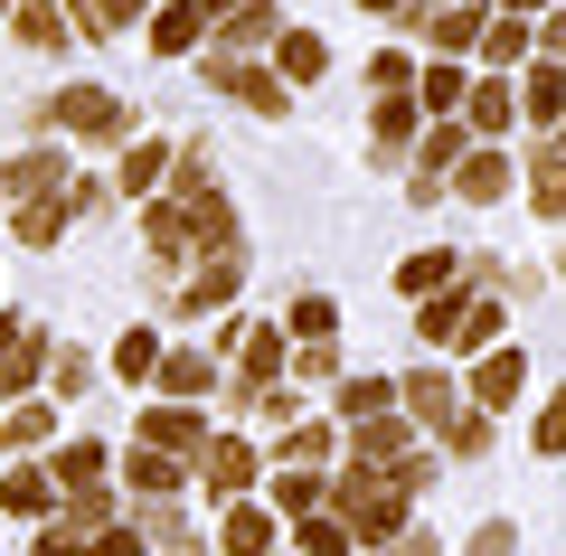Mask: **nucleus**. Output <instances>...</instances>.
Instances as JSON below:
<instances>
[{"label":"nucleus","mask_w":566,"mask_h":556,"mask_svg":"<svg viewBox=\"0 0 566 556\" xmlns=\"http://www.w3.org/2000/svg\"><path fill=\"white\" fill-rule=\"evenodd\" d=\"M463 95H472V76H463V66H453V57H434V66H424V76H416V104H424V114H434V123H453V114H463Z\"/></svg>","instance_id":"b1692460"},{"label":"nucleus","mask_w":566,"mask_h":556,"mask_svg":"<svg viewBox=\"0 0 566 556\" xmlns=\"http://www.w3.org/2000/svg\"><path fill=\"white\" fill-rule=\"evenodd\" d=\"M29 556H95V537H76V528H57V518H48V528H39V547H29Z\"/></svg>","instance_id":"8fccbe9b"},{"label":"nucleus","mask_w":566,"mask_h":556,"mask_svg":"<svg viewBox=\"0 0 566 556\" xmlns=\"http://www.w3.org/2000/svg\"><path fill=\"white\" fill-rule=\"evenodd\" d=\"M293 547H303V556H349L359 537H349V528H340L331 510H312V518H293Z\"/></svg>","instance_id":"58836bf2"},{"label":"nucleus","mask_w":566,"mask_h":556,"mask_svg":"<svg viewBox=\"0 0 566 556\" xmlns=\"http://www.w3.org/2000/svg\"><path fill=\"white\" fill-rule=\"evenodd\" d=\"M255 472H264V453H255L245 434H208V453H199L208 500H245V491H255Z\"/></svg>","instance_id":"0eeeda50"},{"label":"nucleus","mask_w":566,"mask_h":556,"mask_svg":"<svg viewBox=\"0 0 566 556\" xmlns=\"http://www.w3.org/2000/svg\"><path fill=\"white\" fill-rule=\"evenodd\" d=\"M0 434L20 443V453H39V443L57 434V406H48V397H20V406H10V416H0Z\"/></svg>","instance_id":"f704fd0d"},{"label":"nucleus","mask_w":566,"mask_h":556,"mask_svg":"<svg viewBox=\"0 0 566 556\" xmlns=\"http://www.w3.org/2000/svg\"><path fill=\"white\" fill-rule=\"evenodd\" d=\"M283 321H293V339H303V349H312V339H340V302H331V293H303Z\"/></svg>","instance_id":"ea45409f"},{"label":"nucleus","mask_w":566,"mask_h":556,"mask_svg":"<svg viewBox=\"0 0 566 556\" xmlns=\"http://www.w3.org/2000/svg\"><path fill=\"white\" fill-rule=\"evenodd\" d=\"M482 57H491V76H510V66L538 57V29H528V20H491L482 29Z\"/></svg>","instance_id":"a878e982"},{"label":"nucleus","mask_w":566,"mask_h":556,"mask_svg":"<svg viewBox=\"0 0 566 556\" xmlns=\"http://www.w3.org/2000/svg\"><path fill=\"white\" fill-rule=\"evenodd\" d=\"M48 123L76 133V141H133V114H123V95H104V85H57Z\"/></svg>","instance_id":"7ed1b4c3"},{"label":"nucleus","mask_w":566,"mask_h":556,"mask_svg":"<svg viewBox=\"0 0 566 556\" xmlns=\"http://www.w3.org/2000/svg\"><path fill=\"white\" fill-rule=\"evenodd\" d=\"M0 189H10V199H66V160L57 151H10V160H0Z\"/></svg>","instance_id":"4468645a"},{"label":"nucleus","mask_w":566,"mask_h":556,"mask_svg":"<svg viewBox=\"0 0 566 556\" xmlns=\"http://www.w3.org/2000/svg\"><path fill=\"white\" fill-rule=\"evenodd\" d=\"M95 556H142V528H133V518H114V528L95 537Z\"/></svg>","instance_id":"603ef678"},{"label":"nucleus","mask_w":566,"mask_h":556,"mask_svg":"<svg viewBox=\"0 0 566 556\" xmlns=\"http://www.w3.org/2000/svg\"><path fill=\"white\" fill-rule=\"evenodd\" d=\"M133 443H151V453H180V462H199L208 453V416H199V406H151V416H142L133 424Z\"/></svg>","instance_id":"6e6552de"},{"label":"nucleus","mask_w":566,"mask_h":556,"mask_svg":"<svg viewBox=\"0 0 566 556\" xmlns=\"http://www.w3.org/2000/svg\"><path fill=\"white\" fill-rule=\"evenodd\" d=\"M397 416V378H340V424H378Z\"/></svg>","instance_id":"cd10ccee"},{"label":"nucleus","mask_w":566,"mask_h":556,"mask_svg":"<svg viewBox=\"0 0 566 556\" xmlns=\"http://www.w3.org/2000/svg\"><path fill=\"white\" fill-rule=\"evenodd\" d=\"M48 349H57V339L39 331V312H0V387H39Z\"/></svg>","instance_id":"423d86ee"},{"label":"nucleus","mask_w":566,"mask_h":556,"mask_svg":"<svg viewBox=\"0 0 566 556\" xmlns=\"http://www.w3.org/2000/svg\"><path fill=\"white\" fill-rule=\"evenodd\" d=\"M85 10V39H123V29L142 20V10H161V0H76Z\"/></svg>","instance_id":"79ce46f5"},{"label":"nucleus","mask_w":566,"mask_h":556,"mask_svg":"<svg viewBox=\"0 0 566 556\" xmlns=\"http://www.w3.org/2000/svg\"><path fill=\"white\" fill-rule=\"evenodd\" d=\"M274 39H283V10L274 0H245L237 20L208 29V66H255V48H274Z\"/></svg>","instance_id":"39448f33"},{"label":"nucleus","mask_w":566,"mask_h":556,"mask_svg":"<svg viewBox=\"0 0 566 556\" xmlns=\"http://www.w3.org/2000/svg\"><path fill=\"white\" fill-rule=\"evenodd\" d=\"M170 160H180L170 141H133V151H123V199L151 208V199H161V179H170Z\"/></svg>","instance_id":"4be33fe9"},{"label":"nucleus","mask_w":566,"mask_h":556,"mask_svg":"<svg viewBox=\"0 0 566 556\" xmlns=\"http://www.w3.org/2000/svg\"><path fill=\"white\" fill-rule=\"evenodd\" d=\"M208 85H227V95H237L245 114H264V123L283 114V76L274 66H208Z\"/></svg>","instance_id":"6ab92c4d"},{"label":"nucleus","mask_w":566,"mask_h":556,"mask_svg":"<svg viewBox=\"0 0 566 556\" xmlns=\"http://www.w3.org/2000/svg\"><path fill=\"white\" fill-rule=\"evenodd\" d=\"M114 518H123V500H114V491H104V481H95V491H66L57 528H76V537H104V528H114Z\"/></svg>","instance_id":"c85d7f7f"},{"label":"nucleus","mask_w":566,"mask_h":556,"mask_svg":"<svg viewBox=\"0 0 566 556\" xmlns=\"http://www.w3.org/2000/svg\"><path fill=\"white\" fill-rule=\"evenodd\" d=\"M331 462V424H293V434H283V462L274 472H322Z\"/></svg>","instance_id":"37998d69"},{"label":"nucleus","mask_w":566,"mask_h":556,"mask_svg":"<svg viewBox=\"0 0 566 556\" xmlns=\"http://www.w3.org/2000/svg\"><path fill=\"white\" fill-rule=\"evenodd\" d=\"M66 227H76V208H66V199H29L20 218H10V237H20V245H57Z\"/></svg>","instance_id":"473e14b6"},{"label":"nucleus","mask_w":566,"mask_h":556,"mask_svg":"<svg viewBox=\"0 0 566 556\" xmlns=\"http://www.w3.org/2000/svg\"><path fill=\"white\" fill-rule=\"evenodd\" d=\"M322 66H331V48L312 39V29H283V39H274V76H293V85H312V76H322Z\"/></svg>","instance_id":"c756f323"},{"label":"nucleus","mask_w":566,"mask_h":556,"mask_svg":"<svg viewBox=\"0 0 566 556\" xmlns=\"http://www.w3.org/2000/svg\"><path fill=\"white\" fill-rule=\"evenodd\" d=\"M528 208H538V218H566V151L557 141L528 160Z\"/></svg>","instance_id":"2f4dec72"},{"label":"nucleus","mask_w":566,"mask_h":556,"mask_svg":"<svg viewBox=\"0 0 566 556\" xmlns=\"http://www.w3.org/2000/svg\"><path fill=\"white\" fill-rule=\"evenodd\" d=\"M10 29H20V48H66L57 0H20V10H10Z\"/></svg>","instance_id":"4c0bfd02"},{"label":"nucleus","mask_w":566,"mask_h":556,"mask_svg":"<svg viewBox=\"0 0 566 556\" xmlns=\"http://www.w3.org/2000/svg\"><path fill=\"white\" fill-rule=\"evenodd\" d=\"M349 434H359V462H368V472H387V462H406L416 424H406V416H378V424H349Z\"/></svg>","instance_id":"bb28decb"},{"label":"nucleus","mask_w":566,"mask_h":556,"mask_svg":"<svg viewBox=\"0 0 566 556\" xmlns=\"http://www.w3.org/2000/svg\"><path fill=\"white\" fill-rule=\"evenodd\" d=\"M274 537H283L274 510H245V500H227V518H218V547H227V556H274Z\"/></svg>","instance_id":"f3484780"},{"label":"nucleus","mask_w":566,"mask_h":556,"mask_svg":"<svg viewBox=\"0 0 566 556\" xmlns=\"http://www.w3.org/2000/svg\"><path fill=\"white\" fill-rule=\"evenodd\" d=\"M368 85H378V95H406V85H416V66L387 48V57H368Z\"/></svg>","instance_id":"09e8293b"},{"label":"nucleus","mask_w":566,"mask_h":556,"mask_svg":"<svg viewBox=\"0 0 566 556\" xmlns=\"http://www.w3.org/2000/svg\"><path fill=\"white\" fill-rule=\"evenodd\" d=\"M322 500H331L322 472H274V510H283V518H312Z\"/></svg>","instance_id":"a19ab883"},{"label":"nucleus","mask_w":566,"mask_h":556,"mask_svg":"<svg viewBox=\"0 0 566 556\" xmlns=\"http://www.w3.org/2000/svg\"><path fill=\"white\" fill-rule=\"evenodd\" d=\"M406 10H444V0H406Z\"/></svg>","instance_id":"4d7b16f0"},{"label":"nucleus","mask_w":566,"mask_h":556,"mask_svg":"<svg viewBox=\"0 0 566 556\" xmlns=\"http://www.w3.org/2000/svg\"><path fill=\"white\" fill-rule=\"evenodd\" d=\"M208 387H218V368H208V349H161V397H170V406H199Z\"/></svg>","instance_id":"412c9836"},{"label":"nucleus","mask_w":566,"mask_h":556,"mask_svg":"<svg viewBox=\"0 0 566 556\" xmlns=\"http://www.w3.org/2000/svg\"><path fill=\"white\" fill-rule=\"evenodd\" d=\"M528 10H547V0H501V20H528Z\"/></svg>","instance_id":"6e6d98bb"},{"label":"nucleus","mask_w":566,"mask_h":556,"mask_svg":"<svg viewBox=\"0 0 566 556\" xmlns=\"http://www.w3.org/2000/svg\"><path fill=\"white\" fill-rule=\"evenodd\" d=\"M293 378H312V387H340V349H331V339H312V349L293 358Z\"/></svg>","instance_id":"49530a36"},{"label":"nucleus","mask_w":566,"mask_h":556,"mask_svg":"<svg viewBox=\"0 0 566 556\" xmlns=\"http://www.w3.org/2000/svg\"><path fill=\"white\" fill-rule=\"evenodd\" d=\"M520 114L528 123H566V66L557 57H528L520 66Z\"/></svg>","instance_id":"a211bd4d"},{"label":"nucleus","mask_w":566,"mask_h":556,"mask_svg":"<svg viewBox=\"0 0 566 556\" xmlns=\"http://www.w3.org/2000/svg\"><path fill=\"white\" fill-rule=\"evenodd\" d=\"M227 349H237V397L293 378V358H283V331H274V321H237V331H227Z\"/></svg>","instance_id":"20e7f679"},{"label":"nucleus","mask_w":566,"mask_h":556,"mask_svg":"<svg viewBox=\"0 0 566 556\" xmlns=\"http://www.w3.org/2000/svg\"><path fill=\"white\" fill-rule=\"evenodd\" d=\"M463 151H472V133H463V114H453V123H434V133H424V151H416V160H424V170H416V179H406V199H416V208H424V199H434V189H444V179H453V170H463Z\"/></svg>","instance_id":"9d476101"},{"label":"nucleus","mask_w":566,"mask_h":556,"mask_svg":"<svg viewBox=\"0 0 566 556\" xmlns=\"http://www.w3.org/2000/svg\"><path fill=\"white\" fill-rule=\"evenodd\" d=\"M463 312H472V283H463V293H434V302L416 312V339H424L434 358H444L453 339H463Z\"/></svg>","instance_id":"393cba45"},{"label":"nucleus","mask_w":566,"mask_h":556,"mask_svg":"<svg viewBox=\"0 0 566 556\" xmlns=\"http://www.w3.org/2000/svg\"><path fill=\"white\" fill-rule=\"evenodd\" d=\"M510 114H520L510 76H491V85H472V95H463V133H472V141H501V133H510Z\"/></svg>","instance_id":"aec40b11"},{"label":"nucleus","mask_w":566,"mask_h":556,"mask_svg":"<svg viewBox=\"0 0 566 556\" xmlns=\"http://www.w3.org/2000/svg\"><path fill=\"white\" fill-rule=\"evenodd\" d=\"M538 57L566 66V10H547V20H538Z\"/></svg>","instance_id":"864d4df0"},{"label":"nucleus","mask_w":566,"mask_h":556,"mask_svg":"<svg viewBox=\"0 0 566 556\" xmlns=\"http://www.w3.org/2000/svg\"><path fill=\"white\" fill-rule=\"evenodd\" d=\"M397 406H406V424H416V434H453V424H463V378H453L444 358H424V368H406L397 378Z\"/></svg>","instance_id":"f03ea898"},{"label":"nucleus","mask_w":566,"mask_h":556,"mask_svg":"<svg viewBox=\"0 0 566 556\" xmlns=\"http://www.w3.org/2000/svg\"><path fill=\"white\" fill-rule=\"evenodd\" d=\"M416 491H424V462H387V472H368V462H349L340 481H331V500L322 510L340 518L359 547H387V537H406V510H416Z\"/></svg>","instance_id":"f257e3e1"},{"label":"nucleus","mask_w":566,"mask_h":556,"mask_svg":"<svg viewBox=\"0 0 566 556\" xmlns=\"http://www.w3.org/2000/svg\"><path fill=\"white\" fill-rule=\"evenodd\" d=\"M520 387H528V358L501 339V349H482V368L463 378V397L482 406V416H510V406H520Z\"/></svg>","instance_id":"1a4fd4ad"},{"label":"nucleus","mask_w":566,"mask_h":556,"mask_svg":"<svg viewBox=\"0 0 566 556\" xmlns=\"http://www.w3.org/2000/svg\"><path fill=\"white\" fill-rule=\"evenodd\" d=\"M48 472H57V481H66V491H95V481H104V472H114V453H104V443H66V453H57V462H48Z\"/></svg>","instance_id":"e433bc0d"},{"label":"nucleus","mask_w":566,"mask_h":556,"mask_svg":"<svg viewBox=\"0 0 566 556\" xmlns=\"http://www.w3.org/2000/svg\"><path fill=\"white\" fill-rule=\"evenodd\" d=\"M10 10H20V0H0V20H10Z\"/></svg>","instance_id":"13d9d810"},{"label":"nucleus","mask_w":566,"mask_h":556,"mask_svg":"<svg viewBox=\"0 0 566 556\" xmlns=\"http://www.w3.org/2000/svg\"><path fill=\"white\" fill-rule=\"evenodd\" d=\"M444 443H453V453H463V462H482V453H491V443H501V434H491V416H482V406H463V424H453Z\"/></svg>","instance_id":"a18cd8bd"},{"label":"nucleus","mask_w":566,"mask_h":556,"mask_svg":"<svg viewBox=\"0 0 566 556\" xmlns=\"http://www.w3.org/2000/svg\"><path fill=\"white\" fill-rule=\"evenodd\" d=\"M463 556H520V528H510V518H482V528H472V547Z\"/></svg>","instance_id":"de8ad7c7"},{"label":"nucleus","mask_w":566,"mask_h":556,"mask_svg":"<svg viewBox=\"0 0 566 556\" xmlns=\"http://www.w3.org/2000/svg\"><path fill=\"white\" fill-rule=\"evenodd\" d=\"M557 151H566V123H557Z\"/></svg>","instance_id":"bf43d9fd"},{"label":"nucleus","mask_w":566,"mask_h":556,"mask_svg":"<svg viewBox=\"0 0 566 556\" xmlns=\"http://www.w3.org/2000/svg\"><path fill=\"white\" fill-rule=\"evenodd\" d=\"M245 283V245H227V255H199V274L180 283V312H218V302H237Z\"/></svg>","instance_id":"ddd939ff"},{"label":"nucleus","mask_w":566,"mask_h":556,"mask_svg":"<svg viewBox=\"0 0 566 556\" xmlns=\"http://www.w3.org/2000/svg\"><path fill=\"white\" fill-rule=\"evenodd\" d=\"M368 556H434V537H416V528H406V537H387V547H368Z\"/></svg>","instance_id":"5fc2aeb1"},{"label":"nucleus","mask_w":566,"mask_h":556,"mask_svg":"<svg viewBox=\"0 0 566 556\" xmlns=\"http://www.w3.org/2000/svg\"><path fill=\"white\" fill-rule=\"evenodd\" d=\"M114 378H123V387H142V378H161V339L142 331V321H133V331L114 339Z\"/></svg>","instance_id":"72a5a7b5"},{"label":"nucleus","mask_w":566,"mask_h":556,"mask_svg":"<svg viewBox=\"0 0 566 556\" xmlns=\"http://www.w3.org/2000/svg\"><path fill=\"white\" fill-rule=\"evenodd\" d=\"M123 481H133V500H180L189 481H199V462H180V453H151V443H133Z\"/></svg>","instance_id":"f8f14e48"},{"label":"nucleus","mask_w":566,"mask_h":556,"mask_svg":"<svg viewBox=\"0 0 566 556\" xmlns=\"http://www.w3.org/2000/svg\"><path fill=\"white\" fill-rule=\"evenodd\" d=\"M453 199H472V208H501L510 199V151H463V170H453Z\"/></svg>","instance_id":"dca6fc26"},{"label":"nucleus","mask_w":566,"mask_h":556,"mask_svg":"<svg viewBox=\"0 0 566 556\" xmlns=\"http://www.w3.org/2000/svg\"><path fill=\"white\" fill-rule=\"evenodd\" d=\"M85 378H95V358H85V349H48V406H57V397H85Z\"/></svg>","instance_id":"c03bdc74"},{"label":"nucleus","mask_w":566,"mask_h":556,"mask_svg":"<svg viewBox=\"0 0 566 556\" xmlns=\"http://www.w3.org/2000/svg\"><path fill=\"white\" fill-rule=\"evenodd\" d=\"M0 510H10V518H48V510H57V472H39V462H20V472L0 481Z\"/></svg>","instance_id":"5701e85b"},{"label":"nucleus","mask_w":566,"mask_h":556,"mask_svg":"<svg viewBox=\"0 0 566 556\" xmlns=\"http://www.w3.org/2000/svg\"><path fill=\"white\" fill-rule=\"evenodd\" d=\"M528 443H538V453H566V397H557V406H547V416H538V424H528Z\"/></svg>","instance_id":"3c124183"},{"label":"nucleus","mask_w":566,"mask_h":556,"mask_svg":"<svg viewBox=\"0 0 566 556\" xmlns=\"http://www.w3.org/2000/svg\"><path fill=\"white\" fill-rule=\"evenodd\" d=\"M208 0H161V10H151V48H161V57H199L208 48Z\"/></svg>","instance_id":"9b49d317"},{"label":"nucleus","mask_w":566,"mask_h":556,"mask_svg":"<svg viewBox=\"0 0 566 556\" xmlns=\"http://www.w3.org/2000/svg\"><path fill=\"white\" fill-rule=\"evenodd\" d=\"M416 123H424L416 85H406V95H378V151H406V141H416Z\"/></svg>","instance_id":"c9c22d12"},{"label":"nucleus","mask_w":566,"mask_h":556,"mask_svg":"<svg viewBox=\"0 0 566 556\" xmlns=\"http://www.w3.org/2000/svg\"><path fill=\"white\" fill-rule=\"evenodd\" d=\"M444 283H453V255H444V245H424V255L397 264V293H406V302H434Z\"/></svg>","instance_id":"7c9ffc66"},{"label":"nucleus","mask_w":566,"mask_h":556,"mask_svg":"<svg viewBox=\"0 0 566 556\" xmlns=\"http://www.w3.org/2000/svg\"><path fill=\"white\" fill-rule=\"evenodd\" d=\"M406 20L424 29V39H434V57H463V48H482V29H491V10H406Z\"/></svg>","instance_id":"2eb2a0df"}]
</instances>
